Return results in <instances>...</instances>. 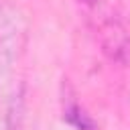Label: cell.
I'll use <instances>...</instances> for the list:
<instances>
[{"instance_id":"1","label":"cell","mask_w":130,"mask_h":130,"mask_svg":"<svg viewBox=\"0 0 130 130\" xmlns=\"http://www.w3.org/2000/svg\"><path fill=\"white\" fill-rule=\"evenodd\" d=\"M91 22L102 51L116 63H130V32L104 0H79Z\"/></svg>"},{"instance_id":"2","label":"cell","mask_w":130,"mask_h":130,"mask_svg":"<svg viewBox=\"0 0 130 130\" xmlns=\"http://www.w3.org/2000/svg\"><path fill=\"white\" fill-rule=\"evenodd\" d=\"M24 47V28L14 10L0 0V63H12Z\"/></svg>"}]
</instances>
